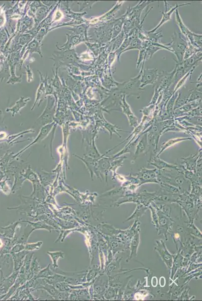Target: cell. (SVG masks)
<instances>
[{
    "mask_svg": "<svg viewBox=\"0 0 202 301\" xmlns=\"http://www.w3.org/2000/svg\"><path fill=\"white\" fill-rule=\"evenodd\" d=\"M166 45L172 48L171 51L175 53L177 59L180 62L183 57L185 50L188 46L186 39H185L184 37L182 36L180 33L175 32L172 41Z\"/></svg>",
    "mask_w": 202,
    "mask_h": 301,
    "instance_id": "cell-1",
    "label": "cell"
},
{
    "mask_svg": "<svg viewBox=\"0 0 202 301\" xmlns=\"http://www.w3.org/2000/svg\"><path fill=\"white\" fill-rule=\"evenodd\" d=\"M159 75L157 69H146L141 75L139 87L141 89L148 84H153L156 82Z\"/></svg>",
    "mask_w": 202,
    "mask_h": 301,
    "instance_id": "cell-2",
    "label": "cell"
},
{
    "mask_svg": "<svg viewBox=\"0 0 202 301\" xmlns=\"http://www.w3.org/2000/svg\"><path fill=\"white\" fill-rule=\"evenodd\" d=\"M54 98L52 96H49L48 103L42 115L39 116L37 121L39 123L41 122L43 125L48 124V123H52V116L53 114V106H54Z\"/></svg>",
    "mask_w": 202,
    "mask_h": 301,
    "instance_id": "cell-3",
    "label": "cell"
},
{
    "mask_svg": "<svg viewBox=\"0 0 202 301\" xmlns=\"http://www.w3.org/2000/svg\"><path fill=\"white\" fill-rule=\"evenodd\" d=\"M30 100V98H25L23 97H21L19 100L16 101L15 104L12 107L6 109V112H11L12 113V116H14L15 114H17L20 111L21 109L25 107L28 101Z\"/></svg>",
    "mask_w": 202,
    "mask_h": 301,
    "instance_id": "cell-4",
    "label": "cell"
},
{
    "mask_svg": "<svg viewBox=\"0 0 202 301\" xmlns=\"http://www.w3.org/2000/svg\"><path fill=\"white\" fill-rule=\"evenodd\" d=\"M53 124H52V123H50L49 124H47L46 126H44L43 127H42L41 130L40 132L39 133V135L36 138V139L32 143L30 144L29 146H27V147L25 148V149H24L23 150H22V151H21L19 153H18L17 155H19V154H20L21 153L23 152L24 150H25L27 148H29L30 147V146L32 145H34L36 143H38V142H40L42 140H43L45 138V137H46L47 135H48L49 133L50 132V130H52V126H53Z\"/></svg>",
    "mask_w": 202,
    "mask_h": 301,
    "instance_id": "cell-5",
    "label": "cell"
},
{
    "mask_svg": "<svg viewBox=\"0 0 202 301\" xmlns=\"http://www.w3.org/2000/svg\"><path fill=\"white\" fill-rule=\"evenodd\" d=\"M39 72L41 77L40 83V84H39V87L38 88L37 93H36V100H35V101L34 104V105L33 106L32 108L31 109L32 110L34 109L35 107L36 104L38 103H39L38 106H39V104H40L41 102L43 101L42 99H43L44 97V94H45V86H44V78L43 76L42 75V74L40 72Z\"/></svg>",
    "mask_w": 202,
    "mask_h": 301,
    "instance_id": "cell-6",
    "label": "cell"
},
{
    "mask_svg": "<svg viewBox=\"0 0 202 301\" xmlns=\"http://www.w3.org/2000/svg\"><path fill=\"white\" fill-rule=\"evenodd\" d=\"M188 4H183V5H180V6H178V5H177L176 6L174 7L171 9L170 10V11H168V12H166V11H165V12L162 13L163 16H162V19L160 21V22H159V25H157V26L156 27V28H154L153 29L149 31V33L154 32L158 28H159L162 25H163V24L165 23V22H167L168 21L170 20L171 19V16L172 13L174 12V10H176L177 9L179 8V7L182 6H183V5H188Z\"/></svg>",
    "mask_w": 202,
    "mask_h": 301,
    "instance_id": "cell-7",
    "label": "cell"
},
{
    "mask_svg": "<svg viewBox=\"0 0 202 301\" xmlns=\"http://www.w3.org/2000/svg\"><path fill=\"white\" fill-rule=\"evenodd\" d=\"M122 108H123V112L127 115L128 118H129L128 119H129L131 125L134 126H134H135L136 124H137V118L136 117H135V116H134L133 113H132L131 112L130 107L127 104V103H126L124 96L123 98Z\"/></svg>",
    "mask_w": 202,
    "mask_h": 301,
    "instance_id": "cell-8",
    "label": "cell"
},
{
    "mask_svg": "<svg viewBox=\"0 0 202 301\" xmlns=\"http://www.w3.org/2000/svg\"><path fill=\"white\" fill-rule=\"evenodd\" d=\"M67 35L68 36L67 43L62 46V47L61 48L58 47L59 50H65L69 49L72 48L76 44H77L79 43V42L81 41V39H82V38H81V37L79 36H73L70 35H68L67 34Z\"/></svg>",
    "mask_w": 202,
    "mask_h": 301,
    "instance_id": "cell-9",
    "label": "cell"
},
{
    "mask_svg": "<svg viewBox=\"0 0 202 301\" xmlns=\"http://www.w3.org/2000/svg\"><path fill=\"white\" fill-rule=\"evenodd\" d=\"M147 145V137L146 136H144L142 138L141 140L139 142L138 144L137 145L136 150L135 153V157H137L139 155L142 153H143L146 149V146Z\"/></svg>",
    "mask_w": 202,
    "mask_h": 301,
    "instance_id": "cell-10",
    "label": "cell"
},
{
    "mask_svg": "<svg viewBox=\"0 0 202 301\" xmlns=\"http://www.w3.org/2000/svg\"><path fill=\"white\" fill-rule=\"evenodd\" d=\"M47 253L52 258V260L53 261L52 266L55 268L58 267V260L60 258H64V253L61 252V251H58V252H47Z\"/></svg>",
    "mask_w": 202,
    "mask_h": 301,
    "instance_id": "cell-11",
    "label": "cell"
},
{
    "mask_svg": "<svg viewBox=\"0 0 202 301\" xmlns=\"http://www.w3.org/2000/svg\"><path fill=\"white\" fill-rule=\"evenodd\" d=\"M41 46L40 45L39 42H38L37 40L36 39H34L29 44L28 46V49L30 50V53L33 52H38L39 53L40 55L42 57V53L41 52Z\"/></svg>",
    "mask_w": 202,
    "mask_h": 301,
    "instance_id": "cell-12",
    "label": "cell"
},
{
    "mask_svg": "<svg viewBox=\"0 0 202 301\" xmlns=\"http://www.w3.org/2000/svg\"><path fill=\"white\" fill-rule=\"evenodd\" d=\"M52 275H53V272L50 270V264H49L46 268L44 269L39 273V274L37 275V276H36V278L38 279V278H46V277H48V276H50Z\"/></svg>",
    "mask_w": 202,
    "mask_h": 301,
    "instance_id": "cell-13",
    "label": "cell"
},
{
    "mask_svg": "<svg viewBox=\"0 0 202 301\" xmlns=\"http://www.w3.org/2000/svg\"><path fill=\"white\" fill-rule=\"evenodd\" d=\"M43 242L42 241H39L34 244H27L25 245V250L27 251H33L34 250H38L40 248Z\"/></svg>",
    "mask_w": 202,
    "mask_h": 301,
    "instance_id": "cell-14",
    "label": "cell"
},
{
    "mask_svg": "<svg viewBox=\"0 0 202 301\" xmlns=\"http://www.w3.org/2000/svg\"><path fill=\"white\" fill-rule=\"evenodd\" d=\"M153 165H154V166H156V167H158V168H163V167H174H174L171 165L168 164V163H166V162H163V161H162L160 160H156L153 162V163L152 164Z\"/></svg>",
    "mask_w": 202,
    "mask_h": 301,
    "instance_id": "cell-15",
    "label": "cell"
},
{
    "mask_svg": "<svg viewBox=\"0 0 202 301\" xmlns=\"http://www.w3.org/2000/svg\"><path fill=\"white\" fill-rule=\"evenodd\" d=\"M25 69H26V72L27 82H31L33 79V73L32 70L29 65H27L26 66H25Z\"/></svg>",
    "mask_w": 202,
    "mask_h": 301,
    "instance_id": "cell-16",
    "label": "cell"
},
{
    "mask_svg": "<svg viewBox=\"0 0 202 301\" xmlns=\"http://www.w3.org/2000/svg\"><path fill=\"white\" fill-rule=\"evenodd\" d=\"M140 44H141V42L140 41L138 40H134L133 42H132L131 45H130V48H127L125 51H127L128 50L131 49H133V48H137V49H139V46L140 45Z\"/></svg>",
    "mask_w": 202,
    "mask_h": 301,
    "instance_id": "cell-17",
    "label": "cell"
},
{
    "mask_svg": "<svg viewBox=\"0 0 202 301\" xmlns=\"http://www.w3.org/2000/svg\"><path fill=\"white\" fill-rule=\"evenodd\" d=\"M119 22H118L117 23L115 24V25H114L113 31V37H116V35H118L117 34H118L120 32V30H121L120 25H121V24Z\"/></svg>",
    "mask_w": 202,
    "mask_h": 301,
    "instance_id": "cell-18",
    "label": "cell"
},
{
    "mask_svg": "<svg viewBox=\"0 0 202 301\" xmlns=\"http://www.w3.org/2000/svg\"><path fill=\"white\" fill-rule=\"evenodd\" d=\"M24 250H25V245H23V244H17L15 247H14L13 252L17 253L18 252H21Z\"/></svg>",
    "mask_w": 202,
    "mask_h": 301,
    "instance_id": "cell-19",
    "label": "cell"
},
{
    "mask_svg": "<svg viewBox=\"0 0 202 301\" xmlns=\"http://www.w3.org/2000/svg\"><path fill=\"white\" fill-rule=\"evenodd\" d=\"M61 16H62V14H61V13L59 11L56 13V17L55 18V20H59V19H61Z\"/></svg>",
    "mask_w": 202,
    "mask_h": 301,
    "instance_id": "cell-20",
    "label": "cell"
},
{
    "mask_svg": "<svg viewBox=\"0 0 202 301\" xmlns=\"http://www.w3.org/2000/svg\"><path fill=\"white\" fill-rule=\"evenodd\" d=\"M157 281L156 279V278H154L153 279V281H152V284L153 286H154V284H155V286H156L157 285Z\"/></svg>",
    "mask_w": 202,
    "mask_h": 301,
    "instance_id": "cell-21",
    "label": "cell"
},
{
    "mask_svg": "<svg viewBox=\"0 0 202 301\" xmlns=\"http://www.w3.org/2000/svg\"><path fill=\"white\" fill-rule=\"evenodd\" d=\"M160 285L162 286V284H163V286H165V279L163 278H160Z\"/></svg>",
    "mask_w": 202,
    "mask_h": 301,
    "instance_id": "cell-22",
    "label": "cell"
},
{
    "mask_svg": "<svg viewBox=\"0 0 202 301\" xmlns=\"http://www.w3.org/2000/svg\"><path fill=\"white\" fill-rule=\"evenodd\" d=\"M2 245H3V243H2V241H1V240L0 239V247H2Z\"/></svg>",
    "mask_w": 202,
    "mask_h": 301,
    "instance_id": "cell-23",
    "label": "cell"
}]
</instances>
